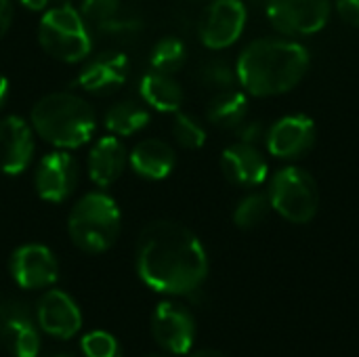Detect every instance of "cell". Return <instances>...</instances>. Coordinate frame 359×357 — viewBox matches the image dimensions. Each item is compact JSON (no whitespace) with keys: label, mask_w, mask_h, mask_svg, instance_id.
Instances as JSON below:
<instances>
[{"label":"cell","mask_w":359,"mask_h":357,"mask_svg":"<svg viewBox=\"0 0 359 357\" xmlns=\"http://www.w3.org/2000/svg\"><path fill=\"white\" fill-rule=\"evenodd\" d=\"M141 282L170 297L196 295L208 278V255L200 238L177 221H154L137 240Z\"/></svg>","instance_id":"cell-1"},{"label":"cell","mask_w":359,"mask_h":357,"mask_svg":"<svg viewBox=\"0 0 359 357\" xmlns=\"http://www.w3.org/2000/svg\"><path fill=\"white\" fill-rule=\"evenodd\" d=\"M309 50L290 38H259L244 46L238 57V84L252 97H278L307 76Z\"/></svg>","instance_id":"cell-2"},{"label":"cell","mask_w":359,"mask_h":357,"mask_svg":"<svg viewBox=\"0 0 359 357\" xmlns=\"http://www.w3.org/2000/svg\"><path fill=\"white\" fill-rule=\"evenodd\" d=\"M32 128L57 149H78L97 130V114L88 101L74 93H50L38 99L29 116Z\"/></svg>","instance_id":"cell-3"},{"label":"cell","mask_w":359,"mask_h":357,"mask_svg":"<svg viewBox=\"0 0 359 357\" xmlns=\"http://www.w3.org/2000/svg\"><path fill=\"white\" fill-rule=\"evenodd\" d=\"M122 213L116 200L103 191L84 194L67 217V234L76 248L88 255L109 250L120 236Z\"/></svg>","instance_id":"cell-4"},{"label":"cell","mask_w":359,"mask_h":357,"mask_svg":"<svg viewBox=\"0 0 359 357\" xmlns=\"http://www.w3.org/2000/svg\"><path fill=\"white\" fill-rule=\"evenodd\" d=\"M38 42L46 55L63 63L84 61L93 50L88 25L72 4H59L44 11L38 25Z\"/></svg>","instance_id":"cell-5"},{"label":"cell","mask_w":359,"mask_h":357,"mask_svg":"<svg viewBox=\"0 0 359 357\" xmlns=\"http://www.w3.org/2000/svg\"><path fill=\"white\" fill-rule=\"evenodd\" d=\"M271 208L294 225H305L316 219L320 208V189L313 175L301 166L280 168L269 185Z\"/></svg>","instance_id":"cell-6"},{"label":"cell","mask_w":359,"mask_h":357,"mask_svg":"<svg viewBox=\"0 0 359 357\" xmlns=\"http://www.w3.org/2000/svg\"><path fill=\"white\" fill-rule=\"evenodd\" d=\"M265 13L273 29L284 36H311L326 27L330 0H265Z\"/></svg>","instance_id":"cell-7"},{"label":"cell","mask_w":359,"mask_h":357,"mask_svg":"<svg viewBox=\"0 0 359 357\" xmlns=\"http://www.w3.org/2000/svg\"><path fill=\"white\" fill-rule=\"evenodd\" d=\"M0 343L13 357H38L40 351L36 311L17 297L0 299Z\"/></svg>","instance_id":"cell-8"},{"label":"cell","mask_w":359,"mask_h":357,"mask_svg":"<svg viewBox=\"0 0 359 357\" xmlns=\"http://www.w3.org/2000/svg\"><path fill=\"white\" fill-rule=\"evenodd\" d=\"M248 8L244 0H215L200 19V40L210 50L229 48L244 34Z\"/></svg>","instance_id":"cell-9"},{"label":"cell","mask_w":359,"mask_h":357,"mask_svg":"<svg viewBox=\"0 0 359 357\" xmlns=\"http://www.w3.org/2000/svg\"><path fill=\"white\" fill-rule=\"evenodd\" d=\"M151 337L166 353L187 356L196 341V320L185 305L162 301L151 316Z\"/></svg>","instance_id":"cell-10"},{"label":"cell","mask_w":359,"mask_h":357,"mask_svg":"<svg viewBox=\"0 0 359 357\" xmlns=\"http://www.w3.org/2000/svg\"><path fill=\"white\" fill-rule=\"evenodd\" d=\"M8 271L19 288L42 290L57 282L59 263L55 252L44 244H23L11 255Z\"/></svg>","instance_id":"cell-11"},{"label":"cell","mask_w":359,"mask_h":357,"mask_svg":"<svg viewBox=\"0 0 359 357\" xmlns=\"http://www.w3.org/2000/svg\"><path fill=\"white\" fill-rule=\"evenodd\" d=\"M78 185V162L67 149L46 154L34 173L36 194L50 204L65 202Z\"/></svg>","instance_id":"cell-12"},{"label":"cell","mask_w":359,"mask_h":357,"mask_svg":"<svg viewBox=\"0 0 359 357\" xmlns=\"http://www.w3.org/2000/svg\"><path fill=\"white\" fill-rule=\"evenodd\" d=\"M316 122L305 114H290L267 128V151L280 160H294L305 156L316 145Z\"/></svg>","instance_id":"cell-13"},{"label":"cell","mask_w":359,"mask_h":357,"mask_svg":"<svg viewBox=\"0 0 359 357\" xmlns=\"http://www.w3.org/2000/svg\"><path fill=\"white\" fill-rule=\"evenodd\" d=\"M38 328L59 341L76 337L82 328V314L78 303L63 290H46L36 303Z\"/></svg>","instance_id":"cell-14"},{"label":"cell","mask_w":359,"mask_h":357,"mask_svg":"<svg viewBox=\"0 0 359 357\" xmlns=\"http://www.w3.org/2000/svg\"><path fill=\"white\" fill-rule=\"evenodd\" d=\"M34 128L21 116H6L0 120V173L21 175L34 160Z\"/></svg>","instance_id":"cell-15"},{"label":"cell","mask_w":359,"mask_h":357,"mask_svg":"<svg viewBox=\"0 0 359 357\" xmlns=\"http://www.w3.org/2000/svg\"><path fill=\"white\" fill-rule=\"evenodd\" d=\"M130 74V61L120 50H105L93 57L80 69L76 84L90 95H109L124 86Z\"/></svg>","instance_id":"cell-16"},{"label":"cell","mask_w":359,"mask_h":357,"mask_svg":"<svg viewBox=\"0 0 359 357\" xmlns=\"http://www.w3.org/2000/svg\"><path fill=\"white\" fill-rule=\"evenodd\" d=\"M221 170L233 185L240 187H257L265 183L269 175L267 158L261 154L257 145L250 143H233L221 154Z\"/></svg>","instance_id":"cell-17"},{"label":"cell","mask_w":359,"mask_h":357,"mask_svg":"<svg viewBox=\"0 0 359 357\" xmlns=\"http://www.w3.org/2000/svg\"><path fill=\"white\" fill-rule=\"evenodd\" d=\"M80 15L88 27L107 36L137 34L141 29V19L130 15L122 0H82Z\"/></svg>","instance_id":"cell-18"},{"label":"cell","mask_w":359,"mask_h":357,"mask_svg":"<svg viewBox=\"0 0 359 357\" xmlns=\"http://www.w3.org/2000/svg\"><path fill=\"white\" fill-rule=\"evenodd\" d=\"M128 166V154L124 143L116 137V135H105L101 137L86 160V168H88V177L97 187H109L114 185L124 168Z\"/></svg>","instance_id":"cell-19"},{"label":"cell","mask_w":359,"mask_h":357,"mask_svg":"<svg viewBox=\"0 0 359 357\" xmlns=\"http://www.w3.org/2000/svg\"><path fill=\"white\" fill-rule=\"evenodd\" d=\"M128 164L139 177L149 179V181H162L175 170L177 154L168 141L149 137V139L139 141L130 149Z\"/></svg>","instance_id":"cell-20"},{"label":"cell","mask_w":359,"mask_h":357,"mask_svg":"<svg viewBox=\"0 0 359 357\" xmlns=\"http://www.w3.org/2000/svg\"><path fill=\"white\" fill-rule=\"evenodd\" d=\"M139 95L143 103L162 114H177L183 105V88L172 78V74L164 72H147L139 82Z\"/></svg>","instance_id":"cell-21"},{"label":"cell","mask_w":359,"mask_h":357,"mask_svg":"<svg viewBox=\"0 0 359 357\" xmlns=\"http://www.w3.org/2000/svg\"><path fill=\"white\" fill-rule=\"evenodd\" d=\"M206 118L219 128L233 130L248 118V97L238 88L219 90L206 107Z\"/></svg>","instance_id":"cell-22"},{"label":"cell","mask_w":359,"mask_h":357,"mask_svg":"<svg viewBox=\"0 0 359 357\" xmlns=\"http://www.w3.org/2000/svg\"><path fill=\"white\" fill-rule=\"evenodd\" d=\"M105 128L109 130V135L116 137H130L139 130H143L149 124V109L145 103L139 101H118L114 103L103 118Z\"/></svg>","instance_id":"cell-23"},{"label":"cell","mask_w":359,"mask_h":357,"mask_svg":"<svg viewBox=\"0 0 359 357\" xmlns=\"http://www.w3.org/2000/svg\"><path fill=\"white\" fill-rule=\"evenodd\" d=\"M187 61V46L177 36H166L158 40L151 48L149 63L156 72L164 74H177Z\"/></svg>","instance_id":"cell-24"},{"label":"cell","mask_w":359,"mask_h":357,"mask_svg":"<svg viewBox=\"0 0 359 357\" xmlns=\"http://www.w3.org/2000/svg\"><path fill=\"white\" fill-rule=\"evenodd\" d=\"M271 202L267 194H248L242 198L233 210V223L240 229H255L267 221L271 213Z\"/></svg>","instance_id":"cell-25"},{"label":"cell","mask_w":359,"mask_h":357,"mask_svg":"<svg viewBox=\"0 0 359 357\" xmlns=\"http://www.w3.org/2000/svg\"><path fill=\"white\" fill-rule=\"evenodd\" d=\"M172 137L183 149H200L206 143V128L194 116L179 109L172 120Z\"/></svg>","instance_id":"cell-26"},{"label":"cell","mask_w":359,"mask_h":357,"mask_svg":"<svg viewBox=\"0 0 359 357\" xmlns=\"http://www.w3.org/2000/svg\"><path fill=\"white\" fill-rule=\"evenodd\" d=\"M200 80L212 90H229L238 84L236 67H231L225 59H210L200 69Z\"/></svg>","instance_id":"cell-27"},{"label":"cell","mask_w":359,"mask_h":357,"mask_svg":"<svg viewBox=\"0 0 359 357\" xmlns=\"http://www.w3.org/2000/svg\"><path fill=\"white\" fill-rule=\"evenodd\" d=\"M84 357H122L120 343L114 335L105 330H93L80 341Z\"/></svg>","instance_id":"cell-28"},{"label":"cell","mask_w":359,"mask_h":357,"mask_svg":"<svg viewBox=\"0 0 359 357\" xmlns=\"http://www.w3.org/2000/svg\"><path fill=\"white\" fill-rule=\"evenodd\" d=\"M233 130H236L238 141L250 143V145H257L259 141H265V135H267V126L261 120H248V118Z\"/></svg>","instance_id":"cell-29"},{"label":"cell","mask_w":359,"mask_h":357,"mask_svg":"<svg viewBox=\"0 0 359 357\" xmlns=\"http://www.w3.org/2000/svg\"><path fill=\"white\" fill-rule=\"evenodd\" d=\"M337 13L345 23L359 27V0H337Z\"/></svg>","instance_id":"cell-30"},{"label":"cell","mask_w":359,"mask_h":357,"mask_svg":"<svg viewBox=\"0 0 359 357\" xmlns=\"http://www.w3.org/2000/svg\"><path fill=\"white\" fill-rule=\"evenodd\" d=\"M13 23V2L11 0H0V38L6 36Z\"/></svg>","instance_id":"cell-31"},{"label":"cell","mask_w":359,"mask_h":357,"mask_svg":"<svg viewBox=\"0 0 359 357\" xmlns=\"http://www.w3.org/2000/svg\"><path fill=\"white\" fill-rule=\"evenodd\" d=\"M21 6H25L27 11H46L50 6H59V4H69L72 0H17Z\"/></svg>","instance_id":"cell-32"},{"label":"cell","mask_w":359,"mask_h":357,"mask_svg":"<svg viewBox=\"0 0 359 357\" xmlns=\"http://www.w3.org/2000/svg\"><path fill=\"white\" fill-rule=\"evenodd\" d=\"M187 357H227L225 353L217 351V349H198V351H191L187 353Z\"/></svg>","instance_id":"cell-33"},{"label":"cell","mask_w":359,"mask_h":357,"mask_svg":"<svg viewBox=\"0 0 359 357\" xmlns=\"http://www.w3.org/2000/svg\"><path fill=\"white\" fill-rule=\"evenodd\" d=\"M6 95H8V80H6V76L0 74V107L6 101Z\"/></svg>","instance_id":"cell-34"},{"label":"cell","mask_w":359,"mask_h":357,"mask_svg":"<svg viewBox=\"0 0 359 357\" xmlns=\"http://www.w3.org/2000/svg\"><path fill=\"white\" fill-rule=\"evenodd\" d=\"M53 357H76V356H72V353H61V356H53Z\"/></svg>","instance_id":"cell-35"},{"label":"cell","mask_w":359,"mask_h":357,"mask_svg":"<svg viewBox=\"0 0 359 357\" xmlns=\"http://www.w3.org/2000/svg\"><path fill=\"white\" fill-rule=\"evenodd\" d=\"M145 357H168V356H160V353H151V356H145Z\"/></svg>","instance_id":"cell-36"},{"label":"cell","mask_w":359,"mask_h":357,"mask_svg":"<svg viewBox=\"0 0 359 357\" xmlns=\"http://www.w3.org/2000/svg\"><path fill=\"white\" fill-rule=\"evenodd\" d=\"M252 2H265V0H252Z\"/></svg>","instance_id":"cell-37"}]
</instances>
